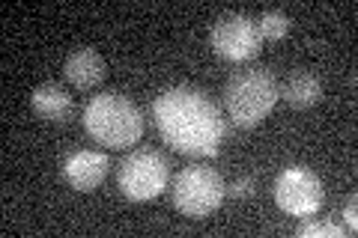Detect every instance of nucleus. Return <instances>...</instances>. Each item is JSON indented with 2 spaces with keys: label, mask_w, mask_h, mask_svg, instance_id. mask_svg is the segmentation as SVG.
<instances>
[{
  "label": "nucleus",
  "mask_w": 358,
  "mask_h": 238,
  "mask_svg": "<svg viewBox=\"0 0 358 238\" xmlns=\"http://www.w3.org/2000/svg\"><path fill=\"white\" fill-rule=\"evenodd\" d=\"M152 117L164 143L192 158L218 155L227 134L215 101L197 87H167L152 101Z\"/></svg>",
  "instance_id": "nucleus-1"
},
{
  "label": "nucleus",
  "mask_w": 358,
  "mask_h": 238,
  "mask_svg": "<svg viewBox=\"0 0 358 238\" xmlns=\"http://www.w3.org/2000/svg\"><path fill=\"white\" fill-rule=\"evenodd\" d=\"M278 98H281V84L263 66H248V69L233 72L227 87H224V105L239 128L260 126L272 113Z\"/></svg>",
  "instance_id": "nucleus-2"
},
{
  "label": "nucleus",
  "mask_w": 358,
  "mask_h": 238,
  "mask_svg": "<svg viewBox=\"0 0 358 238\" xmlns=\"http://www.w3.org/2000/svg\"><path fill=\"white\" fill-rule=\"evenodd\" d=\"M84 128L93 140L110 146V149H129L141 140L143 117L131 98L120 93L93 96L84 107Z\"/></svg>",
  "instance_id": "nucleus-3"
},
{
  "label": "nucleus",
  "mask_w": 358,
  "mask_h": 238,
  "mask_svg": "<svg viewBox=\"0 0 358 238\" xmlns=\"http://www.w3.org/2000/svg\"><path fill=\"white\" fill-rule=\"evenodd\" d=\"M224 197H227V185L212 167L194 164L185 167L173 182V206L185 218H209Z\"/></svg>",
  "instance_id": "nucleus-4"
},
{
  "label": "nucleus",
  "mask_w": 358,
  "mask_h": 238,
  "mask_svg": "<svg viewBox=\"0 0 358 238\" xmlns=\"http://www.w3.org/2000/svg\"><path fill=\"white\" fill-rule=\"evenodd\" d=\"M171 179V164L155 149H134L120 164V191L134 202L155 200Z\"/></svg>",
  "instance_id": "nucleus-5"
},
{
  "label": "nucleus",
  "mask_w": 358,
  "mask_h": 238,
  "mask_svg": "<svg viewBox=\"0 0 358 238\" xmlns=\"http://www.w3.org/2000/svg\"><path fill=\"white\" fill-rule=\"evenodd\" d=\"M326 188L322 179L308 167H287L275 182V202L293 218H310L322 209Z\"/></svg>",
  "instance_id": "nucleus-6"
},
{
  "label": "nucleus",
  "mask_w": 358,
  "mask_h": 238,
  "mask_svg": "<svg viewBox=\"0 0 358 238\" xmlns=\"http://www.w3.org/2000/svg\"><path fill=\"white\" fill-rule=\"evenodd\" d=\"M209 42H212V51L224 57V60L245 63L260 54L263 39H260V30H257V21H251L242 13H227L212 24Z\"/></svg>",
  "instance_id": "nucleus-7"
},
{
  "label": "nucleus",
  "mask_w": 358,
  "mask_h": 238,
  "mask_svg": "<svg viewBox=\"0 0 358 238\" xmlns=\"http://www.w3.org/2000/svg\"><path fill=\"white\" fill-rule=\"evenodd\" d=\"M108 155L105 152H93V149H78L66 158L63 164V176L75 191H93L105 182L108 176Z\"/></svg>",
  "instance_id": "nucleus-8"
},
{
  "label": "nucleus",
  "mask_w": 358,
  "mask_h": 238,
  "mask_svg": "<svg viewBox=\"0 0 358 238\" xmlns=\"http://www.w3.org/2000/svg\"><path fill=\"white\" fill-rule=\"evenodd\" d=\"M63 75H66V81L78 89H93L96 84H102V77H105V60H102V54L93 48H78L66 57Z\"/></svg>",
  "instance_id": "nucleus-9"
},
{
  "label": "nucleus",
  "mask_w": 358,
  "mask_h": 238,
  "mask_svg": "<svg viewBox=\"0 0 358 238\" xmlns=\"http://www.w3.org/2000/svg\"><path fill=\"white\" fill-rule=\"evenodd\" d=\"M30 107L48 122H66L72 113V96L60 84H39L30 93Z\"/></svg>",
  "instance_id": "nucleus-10"
},
{
  "label": "nucleus",
  "mask_w": 358,
  "mask_h": 238,
  "mask_svg": "<svg viewBox=\"0 0 358 238\" xmlns=\"http://www.w3.org/2000/svg\"><path fill=\"white\" fill-rule=\"evenodd\" d=\"M284 98L289 101V107H296V110L313 107L322 98L320 77L313 72H308V69L293 72V75H289V81H287V87H284Z\"/></svg>",
  "instance_id": "nucleus-11"
},
{
  "label": "nucleus",
  "mask_w": 358,
  "mask_h": 238,
  "mask_svg": "<svg viewBox=\"0 0 358 238\" xmlns=\"http://www.w3.org/2000/svg\"><path fill=\"white\" fill-rule=\"evenodd\" d=\"M257 30H260V39L268 42H281L289 33V18L281 9H266V13L257 18Z\"/></svg>",
  "instance_id": "nucleus-12"
},
{
  "label": "nucleus",
  "mask_w": 358,
  "mask_h": 238,
  "mask_svg": "<svg viewBox=\"0 0 358 238\" xmlns=\"http://www.w3.org/2000/svg\"><path fill=\"white\" fill-rule=\"evenodd\" d=\"M343 230L341 226H334V223H326V221H313V223H305L299 230V238H341Z\"/></svg>",
  "instance_id": "nucleus-13"
},
{
  "label": "nucleus",
  "mask_w": 358,
  "mask_h": 238,
  "mask_svg": "<svg viewBox=\"0 0 358 238\" xmlns=\"http://www.w3.org/2000/svg\"><path fill=\"white\" fill-rule=\"evenodd\" d=\"M254 179L251 176H245V179H236V182H233L230 188H227V194L230 197H236V200H245V197H251L254 194Z\"/></svg>",
  "instance_id": "nucleus-14"
},
{
  "label": "nucleus",
  "mask_w": 358,
  "mask_h": 238,
  "mask_svg": "<svg viewBox=\"0 0 358 238\" xmlns=\"http://www.w3.org/2000/svg\"><path fill=\"white\" fill-rule=\"evenodd\" d=\"M343 221H346V232L355 235L358 232V202H355V197L343 206Z\"/></svg>",
  "instance_id": "nucleus-15"
}]
</instances>
